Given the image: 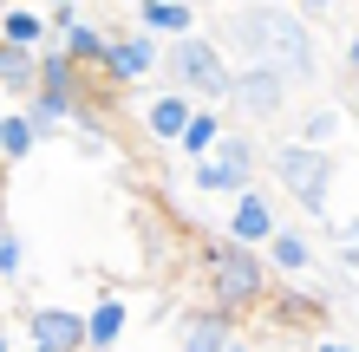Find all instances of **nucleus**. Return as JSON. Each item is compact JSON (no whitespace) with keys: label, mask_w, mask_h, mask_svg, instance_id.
<instances>
[{"label":"nucleus","mask_w":359,"mask_h":352,"mask_svg":"<svg viewBox=\"0 0 359 352\" xmlns=\"http://www.w3.org/2000/svg\"><path fill=\"white\" fill-rule=\"evenodd\" d=\"M0 39H13V46H46V39H53L46 7H33V0L7 7V13H0Z\"/></svg>","instance_id":"nucleus-16"},{"label":"nucleus","mask_w":359,"mask_h":352,"mask_svg":"<svg viewBox=\"0 0 359 352\" xmlns=\"http://www.w3.org/2000/svg\"><path fill=\"white\" fill-rule=\"evenodd\" d=\"M27 339H33V352H92L86 314H72V307H39Z\"/></svg>","instance_id":"nucleus-7"},{"label":"nucleus","mask_w":359,"mask_h":352,"mask_svg":"<svg viewBox=\"0 0 359 352\" xmlns=\"http://www.w3.org/2000/svg\"><path fill=\"white\" fill-rule=\"evenodd\" d=\"M353 105H359V92H353Z\"/></svg>","instance_id":"nucleus-33"},{"label":"nucleus","mask_w":359,"mask_h":352,"mask_svg":"<svg viewBox=\"0 0 359 352\" xmlns=\"http://www.w3.org/2000/svg\"><path fill=\"white\" fill-rule=\"evenodd\" d=\"M222 46L242 52V59H262V66L287 72L294 85H313L320 78V52H313V27L301 7H287V0H248L222 20Z\"/></svg>","instance_id":"nucleus-1"},{"label":"nucleus","mask_w":359,"mask_h":352,"mask_svg":"<svg viewBox=\"0 0 359 352\" xmlns=\"http://www.w3.org/2000/svg\"><path fill=\"white\" fill-rule=\"evenodd\" d=\"M124 320H131V314H124V300H118V294H104V300L92 307V314H86V333H92V352H111V346L124 339Z\"/></svg>","instance_id":"nucleus-20"},{"label":"nucleus","mask_w":359,"mask_h":352,"mask_svg":"<svg viewBox=\"0 0 359 352\" xmlns=\"http://www.w3.org/2000/svg\"><path fill=\"white\" fill-rule=\"evenodd\" d=\"M236 314H222L216 300L196 307V314H183L177 326V352H229V339H236V326H229Z\"/></svg>","instance_id":"nucleus-8"},{"label":"nucleus","mask_w":359,"mask_h":352,"mask_svg":"<svg viewBox=\"0 0 359 352\" xmlns=\"http://www.w3.org/2000/svg\"><path fill=\"white\" fill-rule=\"evenodd\" d=\"M229 352H255V346H248V339H229Z\"/></svg>","instance_id":"nucleus-29"},{"label":"nucleus","mask_w":359,"mask_h":352,"mask_svg":"<svg viewBox=\"0 0 359 352\" xmlns=\"http://www.w3.org/2000/svg\"><path fill=\"white\" fill-rule=\"evenodd\" d=\"M340 131H346V105H313V111H301V124H294V137L320 143V150H333Z\"/></svg>","instance_id":"nucleus-19"},{"label":"nucleus","mask_w":359,"mask_h":352,"mask_svg":"<svg viewBox=\"0 0 359 352\" xmlns=\"http://www.w3.org/2000/svg\"><path fill=\"white\" fill-rule=\"evenodd\" d=\"M287 92H294V78H287V72L262 66V59H242L236 78H229V98H222V105L236 111L242 124H274V118L287 111Z\"/></svg>","instance_id":"nucleus-5"},{"label":"nucleus","mask_w":359,"mask_h":352,"mask_svg":"<svg viewBox=\"0 0 359 352\" xmlns=\"http://www.w3.org/2000/svg\"><path fill=\"white\" fill-rule=\"evenodd\" d=\"M216 157H222V170H229V196L255 190V163H262V150H255V137H248V131H222Z\"/></svg>","instance_id":"nucleus-12"},{"label":"nucleus","mask_w":359,"mask_h":352,"mask_svg":"<svg viewBox=\"0 0 359 352\" xmlns=\"http://www.w3.org/2000/svg\"><path fill=\"white\" fill-rule=\"evenodd\" d=\"M0 352H7V326H0Z\"/></svg>","instance_id":"nucleus-31"},{"label":"nucleus","mask_w":359,"mask_h":352,"mask_svg":"<svg viewBox=\"0 0 359 352\" xmlns=\"http://www.w3.org/2000/svg\"><path fill=\"white\" fill-rule=\"evenodd\" d=\"M39 85H53V92H79V59L59 46V39H46V46H39Z\"/></svg>","instance_id":"nucleus-21"},{"label":"nucleus","mask_w":359,"mask_h":352,"mask_svg":"<svg viewBox=\"0 0 359 352\" xmlns=\"http://www.w3.org/2000/svg\"><path fill=\"white\" fill-rule=\"evenodd\" d=\"M189 118H196V98H189V92H177V85H163V92H151V98H144V131H151L157 143H177Z\"/></svg>","instance_id":"nucleus-9"},{"label":"nucleus","mask_w":359,"mask_h":352,"mask_svg":"<svg viewBox=\"0 0 359 352\" xmlns=\"http://www.w3.org/2000/svg\"><path fill=\"white\" fill-rule=\"evenodd\" d=\"M0 170H7V150H0Z\"/></svg>","instance_id":"nucleus-32"},{"label":"nucleus","mask_w":359,"mask_h":352,"mask_svg":"<svg viewBox=\"0 0 359 352\" xmlns=\"http://www.w3.org/2000/svg\"><path fill=\"white\" fill-rule=\"evenodd\" d=\"M268 170L281 176V190L301 202L313 222H327V209H333V157L320 150V143L287 137L281 150H268Z\"/></svg>","instance_id":"nucleus-4"},{"label":"nucleus","mask_w":359,"mask_h":352,"mask_svg":"<svg viewBox=\"0 0 359 352\" xmlns=\"http://www.w3.org/2000/svg\"><path fill=\"white\" fill-rule=\"evenodd\" d=\"M27 118H33V131H39V137H53L59 124L86 118V105H79V92H53V85H39V92H27Z\"/></svg>","instance_id":"nucleus-11"},{"label":"nucleus","mask_w":359,"mask_h":352,"mask_svg":"<svg viewBox=\"0 0 359 352\" xmlns=\"http://www.w3.org/2000/svg\"><path fill=\"white\" fill-rule=\"evenodd\" d=\"M0 92H13V98L39 92V46H13V39H0Z\"/></svg>","instance_id":"nucleus-14"},{"label":"nucleus","mask_w":359,"mask_h":352,"mask_svg":"<svg viewBox=\"0 0 359 352\" xmlns=\"http://www.w3.org/2000/svg\"><path fill=\"white\" fill-rule=\"evenodd\" d=\"M0 150H7V163H20V157L39 150V131H33L27 111H7V118H0Z\"/></svg>","instance_id":"nucleus-22"},{"label":"nucleus","mask_w":359,"mask_h":352,"mask_svg":"<svg viewBox=\"0 0 359 352\" xmlns=\"http://www.w3.org/2000/svg\"><path fill=\"white\" fill-rule=\"evenodd\" d=\"M262 255H268V267H274V274H287V281H301L307 267H313V248H307V229H274Z\"/></svg>","instance_id":"nucleus-15"},{"label":"nucleus","mask_w":359,"mask_h":352,"mask_svg":"<svg viewBox=\"0 0 359 352\" xmlns=\"http://www.w3.org/2000/svg\"><path fill=\"white\" fill-rule=\"evenodd\" d=\"M203 281H209V300L222 307V314H255V307L274 294V267L262 248H248L236 235L209 241L203 248Z\"/></svg>","instance_id":"nucleus-2"},{"label":"nucleus","mask_w":359,"mask_h":352,"mask_svg":"<svg viewBox=\"0 0 359 352\" xmlns=\"http://www.w3.org/2000/svg\"><path fill=\"white\" fill-rule=\"evenodd\" d=\"M313 352H359V339H346V333H320V339H313Z\"/></svg>","instance_id":"nucleus-25"},{"label":"nucleus","mask_w":359,"mask_h":352,"mask_svg":"<svg viewBox=\"0 0 359 352\" xmlns=\"http://www.w3.org/2000/svg\"><path fill=\"white\" fill-rule=\"evenodd\" d=\"M274 229H281V222H274V202L255 196V190H242V196H236V216H229V235L248 241V248H268Z\"/></svg>","instance_id":"nucleus-10"},{"label":"nucleus","mask_w":359,"mask_h":352,"mask_svg":"<svg viewBox=\"0 0 359 352\" xmlns=\"http://www.w3.org/2000/svg\"><path fill=\"white\" fill-rule=\"evenodd\" d=\"M33 7H59V0H33Z\"/></svg>","instance_id":"nucleus-30"},{"label":"nucleus","mask_w":359,"mask_h":352,"mask_svg":"<svg viewBox=\"0 0 359 352\" xmlns=\"http://www.w3.org/2000/svg\"><path fill=\"white\" fill-rule=\"evenodd\" d=\"M137 27L157 33V39L196 33V7H189V0H137Z\"/></svg>","instance_id":"nucleus-13"},{"label":"nucleus","mask_w":359,"mask_h":352,"mask_svg":"<svg viewBox=\"0 0 359 352\" xmlns=\"http://www.w3.org/2000/svg\"><path fill=\"white\" fill-rule=\"evenodd\" d=\"M346 72H353V78H359V27H353V33H346Z\"/></svg>","instance_id":"nucleus-26"},{"label":"nucleus","mask_w":359,"mask_h":352,"mask_svg":"<svg viewBox=\"0 0 359 352\" xmlns=\"http://www.w3.org/2000/svg\"><path fill=\"white\" fill-rule=\"evenodd\" d=\"M20 267H27V248H20L13 222L0 216V281H20Z\"/></svg>","instance_id":"nucleus-24"},{"label":"nucleus","mask_w":359,"mask_h":352,"mask_svg":"<svg viewBox=\"0 0 359 352\" xmlns=\"http://www.w3.org/2000/svg\"><path fill=\"white\" fill-rule=\"evenodd\" d=\"M340 267H359V241H340Z\"/></svg>","instance_id":"nucleus-28"},{"label":"nucleus","mask_w":359,"mask_h":352,"mask_svg":"<svg viewBox=\"0 0 359 352\" xmlns=\"http://www.w3.org/2000/svg\"><path fill=\"white\" fill-rule=\"evenodd\" d=\"M294 7H301L307 20H320V13H333V0H294Z\"/></svg>","instance_id":"nucleus-27"},{"label":"nucleus","mask_w":359,"mask_h":352,"mask_svg":"<svg viewBox=\"0 0 359 352\" xmlns=\"http://www.w3.org/2000/svg\"><path fill=\"white\" fill-rule=\"evenodd\" d=\"M98 72H104V85H118V92L151 85V72H163V39L157 33H118Z\"/></svg>","instance_id":"nucleus-6"},{"label":"nucleus","mask_w":359,"mask_h":352,"mask_svg":"<svg viewBox=\"0 0 359 352\" xmlns=\"http://www.w3.org/2000/svg\"><path fill=\"white\" fill-rule=\"evenodd\" d=\"M222 131H229L222 111H216V105H196V118H189L183 137H177V150H183V157H209V150L222 143Z\"/></svg>","instance_id":"nucleus-18"},{"label":"nucleus","mask_w":359,"mask_h":352,"mask_svg":"<svg viewBox=\"0 0 359 352\" xmlns=\"http://www.w3.org/2000/svg\"><path fill=\"white\" fill-rule=\"evenodd\" d=\"M189 183H196L203 196H229V170H222V157L209 150V157H189Z\"/></svg>","instance_id":"nucleus-23"},{"label":"nucleus","mask_w":359,"mask_h":352,"mask_svg":"<svg viewBox=\"0 0 359 352\" xmlns=\"http://www.w3.org/2000/svg\"><path fill=\"white\" fill-rule=\"evenodd\" d=\"M229 78H236V66H229V46L216 33H177V39H163V85L189 92L196 105H222Z\"/></svg>","instance_id":"nucleus-3"},{"label":"nucleus","mask_w":359,"mask_h":352,"mask_svg":"<svg viewBox=\"0 0 359 352\" xmlns=\"http://www.w3.org/2000/svg\"><path fill=\"white\" fill-rule=\"evenodd\" d=\"M59 46H66L79 66H104V52H111V33H98L86 13L79 20H66V27H59Z\"/></svg>","instance_id":"nucleus-17"}]
</instances>
